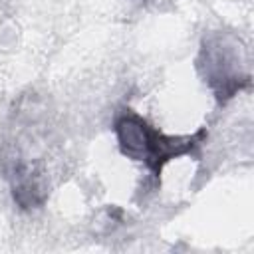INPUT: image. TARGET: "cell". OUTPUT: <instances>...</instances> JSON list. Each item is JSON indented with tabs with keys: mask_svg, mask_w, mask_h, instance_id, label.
<instances>
[{
	"mask_svg": "<svg viewBox=\"0 0 254 254\" xmlns=\"http://www.w3.org/2000/svg\"><path fill=\"white\" fill-rule=\"evenodd\" d=\"M198 69L220 101H228L250 83L246 48L228 32L204 36L198 54Z\"/></svg>",
	"mask_w": 254,
	"mask_h": 254,
	"instance_id": "obj_2",
	"label": "cell"
},
{
	"mask_svg": "<svg viewBox=\"0 0 254 254\" xmlns=\"http://www.w3.org/2000/svg\"><path fill=\"white\" fill-rule=\"evenodd\" d=\"M115 135L121 153L145 163L155 175L175 157L196 155L206 137L202 129L192 135H165L131 109H123V113L117 115Z\"/></svg>",
	"mask_w": 254,
	"mask_h": 254,
	"instance_id": "obj_1",
	"label": "cell"
}]
</instances>
